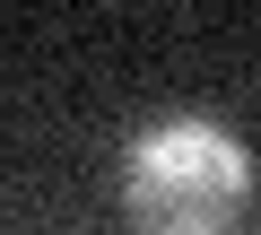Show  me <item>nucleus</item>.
<instances>
[{"label":"nucleus","instance_id":"nucleus-1","mask_svg":"<svg viewBox=\"0 0 261 235\" xmlns=\"http://www.w3.org/2000/svg\"><path fill=\"white\" fill-rule=\"evenodd\" d=\"M252 183V148L209 113H157L122 140V218L140 235H235Z\"/></svg>","mask_w":261,"mask_h":235}]
</instances>
